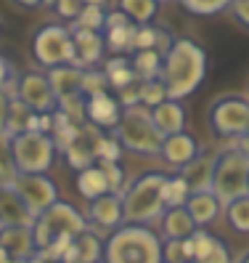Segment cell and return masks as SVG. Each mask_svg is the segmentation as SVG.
Segmentation results:
<instances>
[{
    "instance_id": "816d5d0a",
    "label": "cell",
    "mask_w": 249,
    "mask_h": 263,
    "mask_svg": "<svg viewBox=\"0 0 249 263\" xmlns=\"http://www.w3.org/2000/svg\"><path fill=\"white\" fill-rule=\"evenodd\" d=\"M0 263H13V260H11V255L3 250V247H0Z\"/></svg>"
},
{
    "instance_id": "7402d4cb",
    "label": "cell",
    "mask_w": 249,
    "mask_h": 263,
    "mask_svg": "<svg viewBox=\"0 0 249 263\" xmlns=\"http://www.w3.org/2000/svg\"><path fill=\"white\" fill-rule=\"evenodd\" d=\"M185 210L191 213V218H194V223L199 229H204V226L217 221L223 205H220V199H217L212 192H194L189 197V202H185Z\"/></svg>"
},
{
    "instance_id": "30bf717a",
    "label": "cell",
    "mask_w": 249,
    "mask_h": 263,
    "mask_svg": "<svg viewBox=\"0 0 249 263\" xmlns=\"http://www.w3.org/2000/svg\"><path fill=\"white\" fill-rule=\"evenodd\" d=\"M13 186H16V192L24 199V205L29 208V213H32L35 218L40 213L48 210L51 205L58 202V189L48 178V173H19L16 181H13Z\"/></svg>"
},
{
    "instance_id": "277c9868",
    "label": "cell",
    "mask_w": 249,
    "mask_h": 263,
    "mask_svg": "<svg viewBox=\"0 0 249 263\" xmlns=\"http://www.w3.org/2000/svg\"><path fill=\"white\" fill-rule=\"evenodd\" d=\"M109 133L122 144V149L146 154V157H159L162 141H164V136L151 122V109H146L141 104L130 106V109H122V120Z\"/></svg>"
},
{
    "instance_id": "7c38bea8",
    "label": "cell",
    "mask_w": 249,
    "mask_h": 263,
    "mask_svg": "<svg viewBox=\"0 0 249 263\" xmlns=\"http://www.w3.org/2000/svg\"><path fill=\"white\" fill-rule=\"evenodd\" d=\"M119 120H122V106L117 96H112L109 90L85 99V122L96 130H114Z\"/></svg>"
},
{
    "instance_id": "74e56055",
    "label": "cell",
    "mask_w": 249,
    "mask_h": 263,
    "mask_svg": "<svg viewBox=\"0 0 249 263\" xmlns=\"http://www.w3.org/2000/svg\"><path fill=\"white\" fill-rule=\"evenodd\" d=\"M19 176L16 165H13V154H11V138L6 133H0V183H13Z\"/></svg>"
},
{
    "instance_id": "ee69618b",
    "label": "cell",
    "mask_w": 249,
    "mask_h": 263,
    "mask_svg": "<svg viewBox=\"0 0 249 263\" xmlns=\"http://www.w3.org/2000/svg\"><path fill=\"white\" fill-rule=\"evenodd\" d=\"M13 61L8 59V56H3L0 53V90H11V85H13V80H16V77H13Z\"/></svg>"
},
{
    "instance_id": "ac0fdd59",
    "label": "cell",
    "mask_w": 249,
    "mask_h": 263,
    "mask_svg": "<svg viewBox=\"0 0 249 263\" xmlns=\"http://www.w3.org/2000/svg\"><path fill=\"white\" fill-rule=\"evenodd\" d=\"M88 218L101 226V229H117L125 223L122 218V197L114 194V192H106L96 199H90V208H88Z\"/></svg>"
},
{
    "instance_id": "d6a6232c",
    "label": "cell",
    "mask_w": 249,
    "mask_h": 263,
    "mask_svg": "<svg viewBox=\"0 0 249 263\" xmlns=\"http://www.w3.org/2000/svg\"><path fill=\"white\" fill-rule=\"evenodd\" d=\"M223 210H225V221H228V226L233 231H239V234H249V194L228 202Z\"/></svg>"
},
{
    "instance_id": "44dd1931",
    "label": "cell",
    "mask_w": 249,
    "mask_h": 263,
    "mask_svg": "<svg viewBox=\"0 0 249 263\" xmlns=\"http://www.w3.org/2000/svg\"><path fill=\"white\" fill-rule=\"evenodd\" d=\"M101 130L96 128H82V133L74 138V141L64 149V157H67V165L74 167V170H82V167H90L96 165V152H93V144H96V136Z\"/></svg>"
},
{
    "instance_id": "9c48e42d",
    "label": "cell",
    "mask_w": 249,
    "mask_h": 263,
    "mask_svg": "<svg viewBox=\"0 0 249 263\" xmlns=\"http://www.w3.org/2000/svg\"><path fill=\"white\" fill-rule=\"evenodd\" d=\"M207 125L217 138H241L249 130V99L239 93L217 96L207 109Z\"/></svg>"
},
{
    "instance_id": "8fae6325",
    "label": "cell",
    "mask_w": 249,
    "mask_h": 263,
    "mask_svg": "<svg viewBox=\"0 0 249 263\" xmlns=\"http://www.w3.org/2000/svg\"><path fill=\"white\" fill-rule=\"evenodd\" d=\"M16 96L37 115H51L58 109V101L45 72H24L16 80Z\"/></svg>"
},
{
    "instance_id": "7dc6e473",
    "label": "cell",
    "mask_w": 249,
    "mask_h": 263,
    "mask_svg": "<svg viewBox=\"0 0 249 263\" xmlns=\"http://www.w3.org/2000/svg\"><path fill=\"white\" fill-rule=\"evenodd\" d=\"M11 90H0V133H6V122H8V109H11Z\"/></svg>"
},
{
    "instance_id": "9f6ffc18",
    "label": "cell",
    "mask_w": 249,
    "mask_h": 263,
    "mask_svg": "<svg viewBox=\"0 0 249 263\" xmlns=\"http://www.w3.org/2000/svg\"><path fill=\"white\" fill-rule=\"evenodd\" d=\"M0 35H3V24H0Z\"/></svg>"
},
{
    "instance_id": "f5cc1de1",
    "label": "cell",
    "mask_w": 249,
    "mask_h": 263,
    "mask_svg": "<svg viewBox=\"0 0 249 263\" xmlns=\"http://www.w3.org/2000/svg\"><path fill=\"white\" fill-rule=\"evenodd\" d=\"M239 263H249V253H244V255L239 258Z\"/></svg>"
},
{
    "instance_id": "ba28073f",
    "label": "cell",
    "mask_w": 249,
    "mask_h": 263,
    "mask_svg": "<svg viewBox=\"0 0 249 263\" xmlns=\"http://www.w3.org/2000/svg\"><path fill=\"white\" fill-rule=\"evenodd\" d=\"M11 154L19 173H48L56 162L58 146L51 133L27 130L11 138Z\"/></svg>"
},
{
    "instance_id": "e0dca14e",
    "label": "cell",
    "mask_w": 249,
    "mask_h": 263,
    "mask_svg": "<svg viewBox=\"0 0 249 263\" xmlns=\"http://www.w3.org/2000/svg\"><path fill=\"white\" fill-rule=\"evenodd\" d=\"M69 32H72V43L77 51V67L80 69L98 67V61L106 53L103 32H90V29H69Z\"/></svg>"
},
{
    "instance_id": "4dcf8cb0",
    "label": "cell",
    "mask_w": 249,
    "mask_h": 263,
    "mask_svg": "<svg viewBox=\"0 0 249 263\" xmlns=\"http://www.w3.org/2000/svg\"><path fill=\"white\" fill-rule=\"evenodd\" d=\"M74 250H77V263H101L103 258V242L93 231H82L74 237Z\"/></svg>"
},
{
    "instance_id": "4316f807",
    "label": "cell",
    "mask_w": 249,
    "mask_h": 263,
    "mask_svg": "<svg viewBox=\"0 0 249 263\" xmlns=\"http://www.w3.org/2000/svg\"><path fill=\"white\" fill-rule=\"evenodd\" d=\"M135 27L138 24H125V27H114V29H103L106 51H112L114 56H130L135 51Z\"/></svg>"
},
{
    "instance_id": "d590c367",
    "label": "cell",
    "mask_w": 249,
    "mask_h": 263,
    "mask_svg": "<svg viewBox=\"0 0 249 263\" xmlns=\"http://www.w3.org/2000/svg\"><path fill=\"white\" fill-rule=\"evenodd\" d=\"M93 152H96V162H119L122 157V144L117 141V138L109 133L103 136V130L96 136V144H93Z\"/></svg>"
},
{
    "instance_id": "f1b7e54d",
    "label": "cell",
    "mask_w": 249,
    "mask_h": 263,
    "mask_svg": "<svg viewBox=\"0 0 249 263\" xmlns=\"http://www.w3.org/2000/svg\"><path fill=\"white\" fill-rule=\"evenodd\" d=\"M117 8L128 16L133 24H151L159 13L157 0H117Z\"/></svg>"
},
{
    "instance_id": "f35d334b",
    "label": "cell",
    "mask_w": 249,
    "mask_h": 263,
    "mask_svg": "<svg viewBox=\"0 0 249 263\" xmlns=\"http://www.w3.org/2000/svg\"><path fill=\"white\" fill-rule=\"evenodd\" d=\"M106 77L101 69H82V96H96V93H106Z\"/></svg>"
},
{
    "instance_id": "f6af8a7d",
    "label": "cell",
    "mask_w": 249,
    "mask_h": 263,
    "mask_svg": "<svg viewBox=\"0 0 249 263\" xmlns=\"http://www.w3.org/2000/svg\"><path fill=\"white\" fill-rule=\"evenodd\" d=\"M117 101H119L122 109H130V106H138V104H141V99H138V83H133V85H128V88L117 90Z\"/></svg>"
},
{
    "instance_id": "2e32d148",
    "label": "cell",
    "mask_w": 249,
    "mask_h": 263,
    "mask_svg": "<svg viewBox=\"0 0 249 263\" xmlns=\"http://www.w3.org/2000/svg\"><path fill=\"white\" fill-rule=\"evenodd\" d=\"M0 223L3 226H32L35 215L24 205L13 183H0Z\"/></svg>"
},
{
    "instance_id": "4fadbf2b",
    "label": "cell",
    "mask_w": 249,
    "mask_h": 263,
    "mask_svg": "<svg viewBox=\"0 0 249 263\" xmlns=\"http://www.w3.org/2000/svg\"><path fill=\"white\" fill-rule=\"evenodd\" d=\"M0 247L11 255L13 263H29L37 253L32 226H3L0 229Z\"/></svg>"
},
{
    "instance_id": "8d00e7d4",
    "label": "cell",
    "mask_w": 249,
    "mask_h": 263,
    "mask_svg": "<svg viewBox=\"0 0 249 263\" xmlns=\"http://www.w3.org/2000/svg\"><path fill=\"white\" fill-rule=\"evenodd\" d=\"M103 16H106V8L82 6L80 16L69 24V29H90V32H103Z\"/></svg>"
},
{
    "instance_id": "52a82bcc",
    "label": "cell",
    "mask_w": 249,
    "mask_h": 263,
    "mask_svg": "<svg viewBox=\"0 0 249 263\" xmlns=\"http://www.w3.org/2000/svg\"><path fill=\"white\" fill-rule=\"evenodd\" d=\"M82 231H88V221L82 218V213L72 208L69 202H61V199L45 213H40L32 223V237L37 250H45L58 237H77Z\"/></svg>"
},
{
    "instance_id": "9a60e30c",
    "label": "cell",
    "mask_w": 249,
    "mask_h": 263,
    "mask_svg": "<svg viewBox=\"0 0 249 263\" xmlns=\"http://www.w3.org/2000/svg\"><path fill=\"white\" fill-rule=\"evenodd\" d=\"M199 141L189 133V130H183V133H173V136H164V141H162V152H159V157L167 162V165H173V167H185L194 157H199Z\"/></svg>"
},
{
    "instance_id": "ab89813d",
    "label": "cell",
    "mask_w": 249,
    "mask_h": 263,
    "mask_svg": "<svg viewBox=\"0 0 249 263\" xmlns=\"http://www.w3.org/2000/svg\"><path fill=\"white\" fill-rule=\"evenodd\" d=\"M215 242H217V237H215V234H210L207 229H196L194 234H191V245H194V263H199L201 258H207V255H210V250L215 247Z\"/></svg>"
},
{
    "instance_id": "e575fe53",
    "label": "cell",
    "mask_w": 249,
    "mask_h": 263,
    "mask_svg": "<svg viewBox=\"0 0 249 263\" xmlns=\"http://www.w3.org/2000/svg\"><path fill=\"white\" fill-rule=\"evenodd\" d=\"M138 99H141V106L154 109V106L167 101V88L159 77L157 80H138Z\"/></svg>"
},
{
    "instance_id": "b9f144b4",
    "label": "cell",
    "mask_w": 249,
    "mask_h": 263,
    "mask_svg": "<svg viewBox=\"0 0 249 263\" xmlns=\"http://www.w3.org/2000/svg\"><path fill=\"white\" fill-rule=\"evenodd\" d=\"M98 165L103 167V173H106L109 192L119 194V192H122V178H125V173H122V165H119V162H98Z\"/></svg>"
},
{
    "instance_id": "83f0119b",
    "label": "cell",
    "mask_w": 249,
    "mask_h": 263,
    "mask_svg": "<svg viewBox=\"0 0 249 263\" xmlns=\"http://www.w3.org/2000/svg\"><path fill=\"white\" fill-rule=\"evenodd\" d=\"M130 61H133V69L138 74V80H157L162 74L164 56L159 51H133Z\"/></svg>"
},
{
    "instance_id": "836d02e7",
    "label": "cell",
    "mask_w": 249,
    "mask_h": 263,
    "mask_svg": "<svg viewBox=\"0 0 249 263\" xmlns=\"http://www.w3.org/2000/svg\"><path fill=\"white\" fill-rule=\"evenodd\" d=\"M178 3L191 16H217L231 8L233 0H178Z\"/></svg>"
},
{
    "instance_id": "f907efd6",
    "label": "cell",
    "mask_w": 249,
    "mask_h": 263,
    "mask_svg": "<svg viewBox=\"0 0 249 263\" xmlns=\"http://www.w3.org/2000/svg\"><path fill=\"white\" fill-rule=\"evenodd\" d=\"M109 0H82V6H98V8H106Z\"/></svg>"
},
{
    "instance_id": "11a10c76",
    "label": "cell",
    "mask_w": 249,
    "mask_h": 263,
    "mask_svg": "<svg viewBox=\"0 0 249 263\" xmlns=\"http://www.w3.org/2000/svg\"><path fill=\"white\" fill-rule=\"evenodd\" d=\"M45 3H51V6H53V3H56V0H45Z\"/></svg>"
},
{
    "instance_id": "7bdbcfd3",
    "label": "cell",
    "mask_w": 249,
    "mask_h": 263,
    "mask_svg": "<svg viewBox=\"0 0 249 263\" xmlns=\"http://www.w3.org/2000/svg\"><path fill=\"white\" fill-rule=\"evenodd\" d=\"M199 263H231V253H228V245L217 237V242H215V247L210 250V255L207 258H201Z\"/></svg>"
},
{
    "instance_id": "5bb4252c",
    "label": "cell",
    "mask_w": 249,
    "mask_h": 263,
    "mask_svg": "<svg viewBox=\"0 0 249 263\" xmlns=\"http://www.w3.org/2000/svg\"><path fill=\"white\" fill-rule=\"evenodd\" d=\"M48 74V83L53 88V96L61 104H67L72 99H80L82 96V69L74 67V64H64V67H53L45 72Z\"/></svg>"
},
{
    "instance_id": "d6986e66",
    "label": "cell",
    "mask_w": 249,
    "mask_h": 263,
    "mask_svg": "<svg viewBox=\"0 0 249 263\" xmlns=\"http://www.w3.org/2000/svg\"><path fill=\"white\" fill-rule=\"evenodd\" d=\"M217 157V154H215ZM215 157L212 154H201L194 157L185 167H180V178L189 183L191 194L194 192H212V176H215Z\"/></svg>"
},
{
    "instance_id": "60d3db41",
    "label": "cell",
    "mask_w": 249,
    "mask_h": 263,
    "mask_svg": "<svg viewBox=\"0 0 249 263\" xmlns=\"http://www.w3.org/2000/svg\"><path fill=\"white\" fill-rule=\"evenodd\" d=\"M53 11H56L64 22L72 24L77 16H80V11H82V0H56V3H53Z\"/></svg>"
},
{
    "instance_id": "c3c4849f",
    "label": "cell",
    "mask_w": 249,
    "mask_h": 263,
    "mask_svg": "<svg viewBox=\"0 0 249 263\" xmlns=\"http://www.w3.org/2000/svg\"><path fill=\"white\" fill-rule=\"evenodd\" d=\"M11 3L19 6V8H24V11H35V8L45 6V0H11Z\"/></svg>"
},
{
    "instance_id": "f546056e",
    "label": "cell",
    "mask_w": 249,
    "mask_h": 263,
    "mask_svg": "<svg viewBox=\"0 0 249 263\" xmlns=\"http://www.w3.org/2000/svg\"><path fill=\"white\" fill-rule=\"evenodd\" d=\"M35 115H37L35 109H29V106L19 96H13L11 99V109H8V122H6V136L13 138V136H19V133H27L29 125H32V117Z\"/></svg>"
},
{
    "instance_id": "8992f818",
    "label": "cell",
    "mask_w": 249,
    "mask_h": 263,
    "mask_svg": "<svg viewBox=\"0 0 249 263\" xmlns=\"http://www.w3.org/2000/svg\"><path fill=\"white\" fill-rule=\"evenodd\" d=\"M212 194L225 208L228 202L249 194V160L233 146L223 149L215 157V176H212Z\"/></svg>"
},
{
    "instance_id": "d4e9b609",
    "label": "cell",
    "mask_w": 249,
    "mask_h": 263,
    "mask_svg": "<svg viewBox=\"0 0 249 263\" xmlns=\"http://www.w3.org/2000/svg\"><path fill=\"white\" fill-rule=\"evenodd\" d=\"M101 72H103V77H106L109 88H114V90H122V88L138 83V74H135V69H133L130 56H112V59H106Z\"/></svg>"
},
{
    "instance_id": "bcb514c9",
    "label": "cell",
    "mask_w": 249,
    "mask_h": 263,
    "mask_svg": "<svg viewBox=\"0 0 249 263\" xmlns=\"http://www.w3.org/2000/svg\"><path fill=\"white\" fill-rule=\"evenodd\" d=\"M231 16H233V22L236 24H241V27H246L249 29V0H233L231 3Z\"/></svg>"
},
{
    "instance_id": "681fc988",
    "label": "cell",
    "mask_w": 249,
    "mask_h": 263,
    "mask_svg": "<svg viewBox=\"0 0 249 263\" xmlns=\"http://www.w3.org/2000/svg\"><path fill=\"white\" fill-rule=\"evenodd\" d=\"M236 141H239V144H236V149H239V152L244 154V157L249 160V130H246L241 138H236Z\"/></svg>"
},
{
    "instance_id": "3957f363",
    "label": "cell",
    "mask_w": 249,
    "mask_h": 263,
    "mask_svg": "<svg viewBox=\"0 0 249 263\" xmlns=\"http://www.w3.org/2000/svg\"><path fill=\"white\" fill-rule=\"evenodd\" d=\"M167 173L159 170H146L141 173L128 189H122V218L125 223H143L149 226L151 221H159L164 215V202H162V183Z\"/></svg>"
},
{
    "instance_id": "db71d44e",
    "label": "cell",
    "mask_w": 249,
    "mask_h": 263,
    "mask_svg": "<svg viewBox=\"0 0 249 263\" xmlns=\"http://www.w3.org/2000/svg\"><path fill=\"white\" fill-rule=\"evenodd\" d=\"M157 3H159V6H162V3H170V0H157Z\"/></svg>"
},
{
    "instance_id": "ffe728a7",
    "label": "cell",
    "mask_w": 249,
    "mask_h": 263,
    "mask_svg": "<svg viewBox=\"0 0 249 263\" xmlns=\"http://www.w3.org/2000/svg\"><path fill=\"white\" fill-rule=\"evenodd\" d=\"M151 122L162 136H173V133H183L185 130V109L183 101H173L167 99L164 104L154 106L151 109Z\"/></svg>"
},
{
    "instance_id": "484cf974",
    "label": "cell",
    "mask_w": 249,
    "mask_h": 263,
    "mask_svg": "<svg viewBox=\"0 0 249 263\" xmlns=\"http://www.w3.org/2000/svg\"><path fill=\"white\" fill-rule=\"evenodd\" d=\"M77 192H80L85 199H96V197H101V194L109 192L106 173H103V167L98 162L90 165V167L77 170Z\"/></svg>"
},
{
    "instance_id": "5b68a950",
    "label": "cell",
    "mask_w": 249,
    "mask_h": 263,
    "mask_svg": "<svg viewBox=\"0 0 249 263\" xmlns=\"http://www.w3.org/2000/svg\"><path fill=\"white\" fill-rule=\"evenodd\" d=\"M29 53L35 64L43 69L74 64L77 67V51L72 43V32L64 24H43L29 37Z\"/></svg>"
},
{
    "instance_id": "603a6c76",
    "label": "cell",
    "mask_w": 249,
    "mask_h": 263,
    "mask_svg": "<svg viewBox=\"0 0 249 263\" xmlns=\"http://www.w3.org/2000/svg\"><path fill=\"white\" fill-rule=\"evenodd\" d=\"M173 43H175V37L170 35L167 27H157V24L135 27V51H159L164 56Z\"/></svg>"
},
{
    "instance_id": "1f68e13d",
    "label": "cell",
    "mask_w": 249,
    "mask_h": 263,
    "mask_svg": "<svg viewBox=\"0 0 249 263\" xmlns=\"http://www.w3.org/2000/svg\"><path fill=\"white\" fill-rule=\"evenodd\" d=\"M189 197H191V189H189V183L180 178V173L164 178V183H162V202H164V210H170V208H185Z\"/></svg>"
},
{
    "instance_id": "7a4b0ae2",
    "label": "cell",
    "mask_w": 249,
    "mask_h": 263,
    "mask_svg": "<svg viewBox=\"0 0 249 263\" xmlns=\"http://www.w3.org/2000/svg\"><path fill=\"white\" fill-rule=\"evenodd\" d=\"M106 263H162V239L143 223H122L103 242Z\"/></svg>"
},
{
    "instance_id": "6da1fadb",
    "label": "cell",
    "mask_w": 249,
    "mask_h": 263,
    "mask_svg": "<svg viewBox=\"0 0 249 263\" xmlns=\"http://www.w3.org/2000/svg\"><path fill=\"white\" fill-rule=\"evenodd\" d=\"M207 77V51L194 37H175L164 53L159 80L167 88V99L183 101L194 96Z\"/></svg>"
},
{
    "instance_id": "cb8c5ba5",
    "label": "cell",
    "mask_w": 249,
    "mask_h": 263,
    "mask_svg": "<svg viewBox=\"0 0 249 263\" xmlns=\"http://www.w3.org/2000/svg\"><path fill=\"white\" fill-rule=\"evenodd\" d=\"M162 237L164 239H185V237H191L194 231L199 229L191 218V213L185 210V208H170L164 210L162 215Z\"/></svg>"
}]
</instances>
